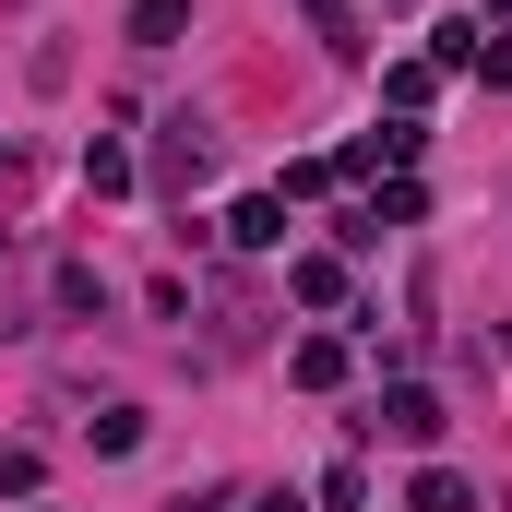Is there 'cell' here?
<instances>
[{
  "instance_id": "obj_16",
  "label": "cell",
  "mask_w": 512,
  "mask_h": 512,
  "mask_svg": "<svg viewBox=\"0 0 512 512\" xmlns=\"http://www.w3.org/2000/svg\"><path fill=\"white\" fill-rule=\"evenodd\" d=\"M477 84H489V96H512V36H477Z\"/></svg>"
},
{
  "instance_id": "obj_19",
  "label": "cell",
  "mask_w": 512,
  "mask_h": 512,
  "mask_svg": "<svg viewBox=\"0 0 512 512\" xmlns=\"http://www.w3.org/2000/svg\"><path fill=\"white\" fill-rule=\"evenodd\" d=\"M489 12H512V0H489Z\"/></svg>"
},
{
  "instance_id": "obj_13",
  "label": "cell",
  "mask_w": 512,
  "mask_h": 512,
  "mask_svg": "<svg viewBox=\"0 0 512 512\" xmlns=\"http://www.w3.org/2000/svg\"><path fill=\"white\" fill-rule=\"evenodd\" d=\"M429 72H477V24H441L429 36Z\"/></svg>"
},
{
  "instance_id": "obj_3",
  "label": "cell",
  "mask_w": 512,
  "mask_h": 512,
  "mask_svg": "<svg viewBox=\"0 0 512 512\" xmlns=\"http://www.w3.org/2000/svg\"><path fill=\"white\" fill-rule=\"evenodd\" d=\"M346 370H358V346H346V334H298V346H286V382H298V393H334Z\"/></svg>"
},
{
  "instance_id": "obj_15",
  "label": "cell",
  "mask_w": 512,
  "mask_h": 512,
  "mask_svg": "<svg viewBox=\"0 0 512 512\" xmlns=\"http://www.w3.org/2000/svg\"><path fill=\"white\" fill-rule=\"evenodd\" d=\"M96 453H143V405H108L96 417Z\"/></svg>"
},
{
  "instance_id": "obj_1",
  "label": "cell",
  "mask_w": 512,
  "mask_h": 512,
  "mask_svg": "<svg viewBox=\"0 0 512 512\" xmlns=\"http://www.w3.org/2000/svg\"><path fill=\"white\" fill-rule=\"evenodd\" d=\"M358 429H382V441H405V453H441V429H453V405H441L429 382H382V405H370Z\"/></svg>"
},
{
  "instance_id": "obj_7",
  "label": "cell",
  "mask_w": 512,
  "mask_h": 512,
  "mask_svg": "<svg viewBox=\"0 0 512 512\" xmlns=\"http://www.w3.org/2000/svg\"><path fill=\"white\" fill-rule=\"evenodd\" d=\"M405 512H477V477H453V465H417Z\"/></svg>"
},
{
  "instance_id": "obj_14",
  "label": "cell",
  "mask_w": 512,
  "mask_h": 512,
  "mask_svg": "<svg viewBox=\"0 0 512 512\" xmlns=\"http://www.w3.org/2000/svg\"><path fill=\"white\" fill-rule=\"evenodd\" d=\"M334 179H346V167H334V155H298V167H286V203H322V191H334Z\"/></svg>"
},
{
  "instance_id": "obj_12",
  "label": "cell",
  "mask_w": 512,
  "mask_h": 512,
  "mask_svg": "<svg viewBox=\"0 0 512 512\" xmlns=\"http://www.w3.org/2000/svg\"><path fill=\"white\" fill-rule=\"evenodd\" d=\"M382 96H393V120H417V108L441 96V72H429V60H393V72H382Z\"/></svg>"
},
{
  "instance_id": "obj_11",
  "label": "cell",
  "mask_w": 512,
  "mask_h": 512,
  "mask_svg": "<svg viewBox=\"0 0 512 512\" xmlns=\"http://www.w3.org/2000/svg\"><path fill=\"white\" fill-rule=\"evenodd\" d=\"M310 501H322V512H370V465H358V453H334V465H322V489H310Z\"/></svg>"
},
{
  "instance_id": "obj_4",
  "label": "cell",
  "mask_w": 512,
  "mask_h": 512,
  "mask_svg": "<svg viewBox=\"0 0 512 512\" xmlns=\"http://www.w3.org/2000/svg\"><path fill=\"white\" fill-rule=\"evenodd\" d=\"M286 298L298 310H346V251H298L286 262Z\"/></svg>"
},
{
  "instance_id": "obj_17",
  "label": "cell",
  "mask_w": 512,
  "mask_h": 512,
  "mask_svg": "<svg viewBox=\"0 0 512 512\" xmlns=\"http://www.w3.org/2000/svg\"><path fill=\"white\" fill-rule=\"evenodd\" d=\"M36 477H48L36 453H0V501H36Z\"/></svg>"
},
{
  "instance_id": "obj_6",
  "label": "cell",
  "mask_w": 512,
  "mask_h": 512,
  "mask_svg": "<svg viewBox=\"0 0 512 512\" xmlns=\"http://www.w3.org/2000/svg\"><path fill=\"white\" fill-rule=\"evenodd\" d=\"M358 215H370V227H417V215H429L417 167H405V179H370V203H358Z\"/></svg>"
},
{
  "instance_id": "obj_10",
  "label": "cell",
  "mask_w": 512,
  "mask_h": 512,
  "mask_svg": "<svg viewBox=\"0 0 512 512\" xmlns=\"http://www.w3.org/2000/svg\"><path fill=\"white\" fill-rule=\"evenodd\" d=\"M131 179H143L131 143H120V131H96V143H84V191H131Z\"/></svg>"
},
{
  "instance_id": "obj_5",
  "label": "cell",
  "mask_w": 512,
  "mask_h": 512,
  "mask_svg": "<svg viewBox=\"0 0 512 512\" xmlns=\"http://www.w3.org/2000/svg\"><path fill=\"white\" fill-rule=\"evenodd\" d=\"M227 251H286V191H239V215H227Z\"/></svg>"
},
{
  "instance_id": "obj_18",
  "label": "cell",
  "mask_w": 512,
  "mask_h": 512,
  "mask_svg": "<svg viewBox=\"0 0 512 512\" xmlns=\"http://www.w3.org/2000/svg\"><path fill=\"white\" fill-rule=\"evenodd\" d=\"M239 512H310V501H298V489H251Z\"/></svg>"
},
{
  "instance_id": "obj_8",
  "label": "cell",
  "mask_w": 512,
  "mask_h": 512,
  "mask_svg": "<svg viewBox=\"0 0 512 512\" xmlns=\"http://www.w3.org/2000/svg\"><path fill=\"white\" fill-rule=\"evenodd\" d=\"M191 36V0H131V48H179Z\"/></svg>"
},
{
  "instance_id": "obj_9",
  "label": "cell",
  "mask_w": 512,
  "mask_h": 512,
  "mask_svg": "<svg viewBox=\"0 0 512 512\" xmlns=\"http://www.w3.org/2000/svg\"><path fill=\"white\" fill-rule=\"evenodd\" d=\"M298 12H310V36H322L334 60H358V48H370V36H358V0H298Z\"/></svg>"
},
{
  "instance_id": "obj_2",
  "label": "cell",
  "mask_w": 512,
  "mask_h": 512,
  "mask_svg": "<svg viewBox=\"0 0 512 512\" xmlns=\"http://www.w3.org/2000/svg\"><path fill=\"white\" fill-rule=\"evenodd\" d=\"M203 167H215V131H203L191 108H179V120H167V143H155V191H191Z\"/></svg>"
}]
</instances>
